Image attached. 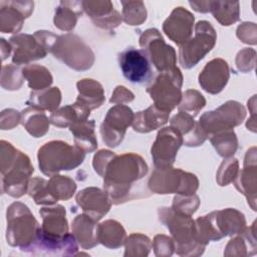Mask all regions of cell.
<instances>
[{
  "label": "cell",
  "instance_id": "ba28073f",
  "mask_svg": "<svg viewBox=\"0 0 257 257\" xmlns=\"http://www.w3.org/2000/svg\"><path fill=\"white\" fill-rule=\"evenodd\" d=\"M144 35L151 40L150 42L141 40L140 44L149 55L153 65L161 72L173 69L175 67V50L167 45L157 29H149Z\"/></svg>",
  "mask_w": 257,
  "mask_h": 257
},
{
  "label": "cell",
  "instance_id": "e0dca14e",
  "mask_svg": "<svg viewBox=\"0 0 257 257\" xmlns=\"http://www.w3.org/2000/svg\"><path fill=\"white\" fill-rule=\"evenodd\" d=\"M94 222V220L85 215L78 216L74 220L73 230L83 248H91L98 243L97 226L95 227Z\"/></svg>",
  "mask_w": 257,
  "mask_h": 257
},
{
  "label": "cell",
  "instance_id": "9a60e30c",
  "mask_svg": "<svg viewBox=\"0 0 257 257\" xmlns=\"http://www.w3.org/2000/svg\"><path fill=\"white\" fill-rule=\"evenodd\" d=\"M169 113L170 112L158 108L156 105H152L146 110L140 111L136 114L133 124L134 130L140 133H149L154 131L167 122Z\"/></svg>",
  "mask_w": 257,
  "mask_h": 257
},
{
  "label": "cell",
  "instance_id": "7a4b0ae2",
  "mask_svg": "<svg viewBox=\"0 0 257 257\" xmlns=\"http://www.w3.org/2000/svg\"><path fill=\"white\" fill-rule=\"evenodd\" d=\"M182 74L177 67L161 72V74L154 79L148 87V92L155 100V105L170 112L180 101Z\"/></svg>",
  "mask_w": 257,
  "mask_h": 257
},
{
  "label": "cell",
  "instance_id": "7c38bea8",
  "mask_svg": "<svg viewBox=\"0 0 257 257\" xmlns=\"http://www.w3.org/2000/svg\"><path fill=\"white\" fill-rule=\"evenodd\" d=\"M10 43L14 47L13 62L27 63L30 60L43 58L46 55V48L40 41L27 34H20L10 38Z\"/></svg>",
  "mask_w": 257,
  "mask_h": 257
},
{
  "label": "cell",
  "instance_id": "7402d4cb",
  "mask_svg": "<svg viewBox=\"0 0 257 257\" xmlns=\"http://www.w3.org/2000/svg\"><path fill=\"white\" fill-rule=\"evenodd\" d=\"M78 118V114L73 105H67L51 113L50 119L54 125L66 126L68 122H73Z\"/></svg>",
  "mask_w": 257,
  "mask_h": 257
},
{
  "label": "cell",
  "instance_id": "44dd1931",
  "mask_svg": "<svg viewBox=\"0 0 257 257\" xmlns=\"http://www.w3.org/2000/svg\"><path fill=\"white\" fill-rule=\"evenodd\" d=\"M60 102V91L57 87H53L49 91L48 97H43V95L39 94L36 96L34 93H31L30 98L27 100V104L34 105L40 108H45L52 110L58 106Z\"/></svg>",
  "mask_w": 257,
  "mask_h": 257
},
{
  "label": "cell",
  "instance_id": "5b68a950",
  "mask_svg": "<svg viewBox=\"0 0 257 257\" xmlns=\"http://www.w3.org/2000/svg\"><path fill=\"white\" fill-rule=\"evenodd\" d=\"M23 228L37 233L39 228L29 209L21 203H13L7 210V242L11 246H19L23 251L29 243Z\"/></svg>",
  "mask_w": 257,
  "mask_h": 257
},
{
  "label": "cell",
  "instance_id": "277c9868",
  "mask_svg": "<svg viewBox=\"0 0 257 257\" xmlns=\"http://www.w3.org/2000/svg\"><path fill=\"white\" fill-rule=\"evenodd\" d=\"M216 33L211 23L199 21L196 25V35L185 42L180 48V63L185 68H191L202 59L214 46Z\"/></svg>",
  "mask_w": 257,
  "mask_h": 257
},
{
  "label": "cell",
  "instance_id": "4fadbf2b",
  "mask_svg": "<svg viewBox=\"0 0 257 257\" xmlns=\"http://www.w3.org/2000/svg\"><path fill=\"white\" fill-rule=\"evenodd\" d=\"M43 218V226L40 233L48 238H60L67 234V221L65 219V210L62 206L54 208H43L40 211Z\"/></svg>",
  "mask_w": 257,
  "mask_h": 257
},
{
  "label": "cell",
  "instance_id": "5bb4252c",
  "mask_svg": "<svg viewBox=\"0 0 257 257\" xmlns=\"http://www.w3.org/2000/svg\"><path fill=\"white\" fill-rule=\"evenodd\" d=\"M170 18L178 23V26L164 23L165 33L177 44H184L191 35L194 16L182 7H178L172 12Z\"/></svg>",
  "mask_w": 257,
  "mask_h": 257
},
{
  "label": "cell",
  "instance_id": "8992f818",
  "mask_svg": "<svg viewBox=\"0 0 257 257\" xmlns=\"http://www.w3.org/2000/svg\"><path fill=\"white\" fill-rule=\"evenodd\" d=\"M58 162V172L71 170L80 165L84 159V153L79 148H71L63 142H50L45 144L38 152L39 167L43 169L55 160Z\"/></svg>",
  "mask_w": 257,
  "mask_h": 257
},
{
  "label": "cell",
  "instance_id": "3957f363",
  "mask_svg": "<svg viewBox=\"0 0 257 257\" xmlns=\"http://www.w3.org/2000/svg\"><path fill=\"white\" fill-rule=\"evenodd\" d=\"M118 64L122 75L130 82L149 84L154 80V65L144 49L126 48L119 53Z\"/></svg>",
  "mask_w": 257,
  "mask_h": 257
},
{
  "label": "cell",
  "instance_id": "ffe728a7",
  "mask_svg": "<svg viewBox=\"0 0 257 257\" xmlns=\"http://www.w3.org/2000/svg\"><path fill=\"white\" fill-rule=\"evenodd\" d=\"M23 76L28 80V85L34 90L44 89L52 83V76L49 71L39 65H28L22 70Z\"/></svg>",
  "mask_w": 257,
  "mask_h": 257
},
{
  "label": "cell",
  "instance_id": "d6986e66",
  "mask_svg": "<svg viewBox=\"0 0 257 257\" xmlns=\"http://www.w3.org/2000/svg\"><path fill=\"white\" fill-rule=\"evenodd\" d=\"M21 115L22 124L26 127L29 134H31L35 138L43 136L48 131L49 121L42 111L27 108L22 111Z\"/></svg>",
  "mask_w": 257,
  "mask_h": 257
},
{
  "label": "cell",
  "instance_id": "6da1fadb",
  "mask_svg": "<svg viewBox=\"0 0 257 257\" xmlns=\"http://www.w3.org/2000/svg\"><path fill=\"white\" fill-rule=\"evenodd\" d=\"M104 169V187L107 194L112 198L118 187L119 194L130 191L135 181L142 179L148 173V166L140 156L134 154H125L119 157L115 156Z\"/></svg>",
  "mask_w": 257,
  "mask_h": 257
},
{
  "label": "cell",
  "instance_id": "30bf717a",
  "mask_svg": "<svg viewBox=\"0 0 257 257\" xmlns=\"http://www.w3.org/2000/svg\"><path fill=\"white\" fill-rule=\"evenodd\" d=\"M7 175L2 176L3 189L13 197H20L25 193L26 180L33 173L29 159L21 154L18 161H8Z\"/></svg>",
  "mask_w": 257,
  "mask_h": 257
},
{
  "label": "cell",
  "instance_id": "52a82bcc",
  "mask_svg": "<svg viewBox=\"0 0 257 257\" xmlns=\"http://www.w3.org/2000/svg\"><path fill=\"white\" fill-rule=\"evenodd\" d=\"M183 143V137L174 126L159 132L152 147V157L158 169L169 168L174 164L176 154Z\"/></svg>",
  "mask_w": 257,
  "mask_h": 257
},
{
  "label": "cell",
  "instance_id": "9c48e42d",
  "mask_svg": "<svg viewBox=\"0 0 257 257\" xmlns=\"http://www.w3.org/2000/svg\"><path fill=\"white\" fill-rule=\"evenodd\" d=\"M133 111L125 105H115L110 108L101 124L102 140L109 147H115L121 142L126 126L131 124L133 119Z\"/></svg>",
  "mask_w": 257,
  "mask_h": 257
},
{
  "label": "cell",
  "instance_id": "2e32d148",
  "mask_svg": "<svg viewBox=\"0 0 257 257\" xmlns=\"http://www.w3.org/2000/svg\"><path fill=\"white\" fill-rule=\"evenodd\" d=\"M94 121H88L86 118H77L70 124V132L74 135L76 147L85 152L93 151L97 142L94 136Z\"/></svg>",
  "mask_w": 257,
  "mask_h": 257
},
{
  "label": "cell",
  "instance_id": "ac0fdd59",
  "mask_svg": "<svg viewBox=\"0 0 257 257\" xmlns=\"http://www.w3.org/2000/svg\"><path fill=\"white\" fill-rule=\"evenodd\" d=\"M98 241L109 248H117L123 244L125 232L115 221H105L97 226Z\"/></svg>",
  "mask_w": 257,
  "mask_h": 257
},
{
  "label": "cell",
  "instance_id": "8fae6325",
  "mask_svg": "<svg viewBox=\"0 0 257 257\" xmlns=\"http://www.w3.org/2000/svg\"><path fill=\"white\" fill-rule=\"evenodd\" d=\"M229 67L223 59H213L206 64L199 75L200 85L210 93H218L227 84Z\"/></svg>",
  "mask_w": 257,
  "mask_h": 257
}]
</instances>
